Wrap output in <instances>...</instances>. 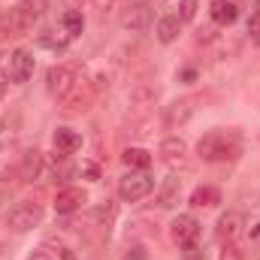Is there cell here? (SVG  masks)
<instances>
[{"label": "cell", "instance_id": "6da1fadb", "mask_svg": "<svg viewBox=\"0 0 260 260\" xmlns=\"http://www.w3.org/2000/svg\"><path fill=\"white\" fill-rule=\"evenodd\" d=\"M239 154V136L227 133V130H212L197 142V157L206 164H221V160H233Z\"/></svg>", "mask_w": 260, "mask_h": 260}, {"label": "cell", "instance_id": "7a4b0ae2", "mask_svg": "<svg viewBox=\"0 0 260 260\" xmlns=\"http://www.w3.org/2000/svg\"><path fill=\"white\" fill-rule=\"evenodd\" d=\"M46 6H49V0H18V3L9 9V34H12V37L30 34V30L43 21Z\"/></svg>", "mask_w": 260, "mask_h": 260}, {"label": "cell", "instance_id": "3957f363", "mask_svg": "<svg viewBox=\"0 0 260 260\" xmlns=\"http://www.w3.org/2000/svg\"><path fill=\"white\" fill-rule=\"evenodd\" d=\"M43 206L40 203H34V200H21V203H15L12 209H9V215H6V227L12 230V233H27V230H34V227H40L43 224Z\"/></svg>", "mask_w": 260, "mask_h": 260}, {"label": "cell", "instance_id": "277c9868", "mask_svg": "<svg viewBox=\"0 0 260 260\" xmlns=\"http://www.w3.org/2000/svg\"><path fill=\"white\" fill-rule=\"evenodd\" d=\"M79 79H82V67L79 64H58V67H52V70L46 73V88H49L52 97L64 100Z\"/></svg>", "mask_w": 260, "mask_h": 260}, {"label": "cell", "instance_id": "5b68a950", "mask_svg": "<svg viewBox=\"0 0 260 260\" xmlns=\"http://www.w3.org/2000/svg\"><path fill=\"white\" fill-rule=\"evenodd\" d=\"M154 191V179L148 176V170H130L124 179H118V197L124 203H139Z\"/></svg>", "mask_w": 260, "mask_h": 260}, {"label": "cell", "instance_id": "8992f818", "mask_svg": "<svg viewBox=\"0 0 260 260\" xmlns=\"http://www.w3.org/2000/svg\"><path fill=\"white\" fill-rule=\"evenodd\" d=\"M154 24V6L148 0H136L121 12V27L130 34H145Z\"/></svg>", "mask_w": 260, "mask_h": 260}, {"label": "cell", "instance_id": "52a82bcc", "mask_svg": "<svg viewBox=\"0 0 260 260\" xmlns=\"http://www.w3.org/2000/svg\"><path fill=\"white\" fill-rule=\"evenodd\" d=\"M94 97H97V85H94V79H88L82 73V79L73 85V91L61 100V106H64L67 112H85L94 103Z\"/></svg>", "mask_w": 260, "mask_h": 260}, {"label": "cell", "instance_id": "ba28073f", "mask_svg": "<svg viewBox=\"0 0 260 260\" xmlns=\"http://www.w3.org/2000/svg\"><path fill=\"white\" fill-rule=\"evenodd\" d=\"M170 239H173L179 248L197 245V239H200V221H197L194 215H179V218H173V224H170Z\"/></svg>", "mask_w": 260, "mask_h": 260}, {"label": "cell", "instance_id": "9c48e42d", "mask_svg": "<svg viewBox=\"0 0 260 260\" xmlns=\"http://www.w3.org/2000/svg\"><path fill=\"white\" fill-rule=\"evenodd\" d=\"M34 55L27 52V49H15L12 55H9V64H6V73H9V79L15 82V85H24V82H30V76H34Z\"/></svg>", "mask_w": 260, "mask_h": 260}, {"label": "cell", "instance_id": "30bf717a", "mask_svg": "<svg viewBox=\"0 0 260 260\" xmlns=\"http://www.w3.org/2000/svg\"><path fill=\"white\" fill-rule=\"evenodd\" d=\"M160 160L170 167V170H179L188 164V142L182 136H167L160 142Z\"/></svg>", "mask_w": 260, "mask_h": 260}, {"label": "cell", "instance_id": "8fae6325", "mask_svg": "<svg viewBox=\"0 0 260 260\" xmlns=\"http://www.w3.org/2000/svg\"><path fill=\"white\" fill-rule=\"evenodd\" d=\"M191 115H194V100L191 97H182V100H173L164 109V124L170 130H176V127H182V124H188Z\"/></svg>", "mask_w": 260, "mask_h": 260}, {"label": "cell", "instance_id": "7c38bea8", "mask_svg": "<svg viewBox=\"0 0 260 260\" xmlns=\"http://www.w3.org/2000/svg\"><path fill=\"white\" fill-rule=\"evenodd\" d=\"M242 227H245V218H242V212H224L221 218H218V227H215V236L221 239V242H236L239 239V233H242Z\"/></svg>", "mask_w": 260, "mask_h": 260}, {"label": "cell", "instance_id": "4fadbf2b", "mask_svg": "<svg viewBox=\"0 0 260 260\" xmlns=\"http://www.w3.org/2000/svg\"><path fill=\"white\" fill-rule=\"evenodd\" d=\"M88 203V194L82 191V188H61L58 194H55V212L58 215H73V212H79L82 206Z\"/></svg>", "mask_w": 260, "mask_h": 260}, {"label": "cell", "instance_id": "5bb4252c", "mask_svg": "<svg viewBox=\"0 0 260 260\" xmlns=\"http://www.w3.org/2000/svg\"><path fill=\"white\" fill-rule=\"evenodd\" d=\"M40 173H43V151H40V148H27V151L21 154L18 176H21L24 182H37Z\"/></svg>", "mask_w": 260, "mask_h": 260}, {"label": "cell", "instance_id": "9a60e30c", "mask_svg": "<svg viewBox=\"0 0 260 260\" xmlns=\"http://www.w3.org/2000/svg\"><path fill=\"white\" fill-rule=\"evenodd\" d=\"M209 15H212L215 24L230 27V24H236V18H239V6H236V0H212Z\"/></svg>", "mask_w": 260, "mask_h": 260}, {"label": "cell", "instance_id": "2e32d148", "mask_svg": "<svg viewBox=\"0 0 260 260\" xmlns=\"http://www.w3.org/2000/svg\"><path fill=\"white\" fill-rule=\"evenodd\" d=\"M179 197H182V179L179 176H167L160 182V188H157V206L160 209H173L179 203Z\"/></svg>", "mask_w": 260, "mask_h": 260}, {"label": "cell", "instance_id": "e0dca14e", "mask_svg": "<svg viewBox=\"0 0 260 260\" xmlns=\"http://www.w3.org/2000/svg\"><path fill=\"white\" fill-rule=\"evenodd\" d=\"M194 209H215L221 203V191L215 185H197L191 191V200H188Z\"/></svg>", "mask_w": 260, "mask_h": 260}, {"label": "cell", "instance_id": "ac0fdd59", "mask_svg": "<svg viewBox=\"0 0 260 260\" xmlns=\"http://www.w3.org/2000/svg\"><path fill=\"white\" fill-rule=\"evenodd\" d=\"M55 148H58V154L70 157V154H76L82 148V136L70 127H58L55 130Z\"/></svg>", "mask_w": 260, "mask_h": 260}, {"label": "cell", "instance_id": "d6986e66", "mask_svg": "<svg viewBox=\"0 0 260 260\" xmlns=\"http://www.w3.org/2000/svg\"><path fill=\"white\" fill-rule=\"evenodd\" d=\"M154 34H157V40H160L164 46H170V43H176V40H179V34H182V21L176 18V12H173V15H164V18L157 21V27H154Z\"/></svg>", "mask_w": 260, "mask_h": 260}, {"label": "cell", "instance_id": "ffe728a7", "mask_svg": "<svg viewBox=\"0 0 260 260\" xmlns=\"http://www.w3.org/2000/svg\"><path fill=\"white\" fill-rule=\"evenodd\" d=\"M61 27H64L67 40H76V37L85 30V15H82V9H64V15H61Z\"/></svg>", "mask_w": 260, "mask_h": 260}, {"label": "cell", "instance_id": "44dd1931", "mask_svg": "<svg viewBox=\"0 0 260 260\" xmlns=\"http://www.w3.org/2000/svg\"><path fill=\"white\" fill-rule=\"evenodd\" d=\"M121 160H124V167H127V170H148V167H151V154H148L145 148H136V145L124 148Z\"/></svg>", "mask_w": 260, "mask_h": 260}, {"label": "cell", "instance_id": "7402d4cb", "mask_svg": "<svg viewBox=\"0 0 260 260\" xmlns=\"http://www.w3.org/2000/svg\"><path fill=\"white\" fill-rule=\"evenodd\" d=\"M197 6H200V0H179V12H176V18L182 21V24H191L197 18Z\"/></svg>", "mask_w": 260, "mask_h": 260}, {"label": "cell", "instance_id": "603a6c76", "mask_svg": "<svg viewBox=\"0 0 260 260\" xmlns=\"http://www.w3.org/2000/svg\"><path fill=\"white\" fill-rule=\"evenodd\" d=\"M218 260H245V251L236 242H221V254Z\"/></svg>", "mask_w": 260, "mask_h": 260}, {"label": "cell", "instance_id": "cb8c5ba5", "mask_svg": "<svg viewBox=\"0 0 260 260\" xmlns=\"http://www.w3.org/2000/svg\"><path fill=\"white\" fill-rule=\"evenodd\" d=\"M245 30H248V37H251V43H257V46H260V12H257V9L251 12V18H248V27H245Z\"/></svg>", "mask_w": 260, "mask_h": 260}, {"label": "cell", "instance_id": "d4e9b609", "mask_svg": "<svg viewBox=\"0 0 260 260\" xmlns=\"http://www.w3.org/2000/svg\"><path fill=\"white\" fill-rule=\"evenodd\" d=\"M112 215H115V203H109V200H106V206H100V209L94 212V218H97V221H106V224L112 221Z\"/></svg>", "mask_w": 260, "mask_h": 260}, {"label": "cell", "instance_id": "484cf974", "mask_svg": "<svg viewBox=\"0 0 260 260\" xmlns=\"http://www.w3.org/2000/svg\"><path fill=\"white\" fill-rule=\"evenodd\" d=\"M121 260H145V248L142 245H133V248H127V254Z\"/></svg>", "mask_w": 260, "mask_h": 260}, {"label": "cell", "instance_id": "4316f807", "mask_svg": "<svg viewBox=\"0 0 260 260\" xmlns=\"http://www.w3.org/2000/svg\"><path fill=\"white\" fill-rule=\"evenodd\" d=\"M0 37H12L9 34V12H3V9H0Z\"/></svg>", "mask_w": 260, "mask_h": 260}, {"label": "cell", "instance_id": "83f0119b", "mask_svg": "<svg viewBox=\"0 0 260 260\" xmlns=\"http://www.w3.org/2000/svg\"><path fill=\"white\" fill-rule=\"evenodd\" d=\"M185 260H203L200 248H197V245H188V248H185Z\"/></svg>", "mask_w": 260, "mask_h": 260}, {"label": "cell", "instance_id": "f1b7e54d", "mask_svg": "<svg viewBox=\"0 0 260 260\" xmlns=\"http://www.w3.org/2000/svg\"><path fill=\"white\" fill-rule=\"evenodd\" d=\"M27 260H55V254H52V251H34Z\"/></svg>", "mask_w": 260, "mask_h": 260}, {"label": "cell", "instance_id": "f546056e", "mask_svg": "<svg viewBox=\"0 0 260 260\" xmlns=\"http://www.w3.org/2000/svg\"><path fill=\"white\" fill-rule=\"evenodd\" d=\"M91 3H94L100 12H106V9H112V3H115V0H91Z\"/></svg>", "mask_w": 260, "mask_h": 260}, {"label": "cell", "instance_id": "4dcf8cb0", "mask_svg": "<svg viewBox=\"0 0 260 260\" xmlns=\"http://www.w3.org/2000/svg\"><path fill=\"white\" fill-rule=\"evenodd\" d=\"M6 79H9V73H6V70L0 67V97L6 94Z\"/></svg>", "mask_w": 260, "mask_h": 260}, {"label": "cell", "instance_id": "1f68e13d", "mask_svg": "<svg viewBox=\"0 0 260 260\" xmlns=\"http://www.w3.org/2000/svg\"><path fill=\"white\" fill-rule=\"evenodd\" d=\"M251 242H254V245H260V224H254V227H251Z\"/></svg>", "mask_w": 260, "mask_h": 260}, {"label": "cell", "instance_id": "d6a6232c", "mask_svg": "<svg viewBox=\"0 0 260 260\" xmlns=\"http://www.w3.org/2000/svg\"><path fill=\"white\" fill-rule=\"evenodd\" d=\"M0 257H3V245H0Z\"/></svg>", "mask_w": 260, "mask_h": 260}, {"label": "cell", "instance_id": "836d02e7", "mask_svg": "<svg viewBox=\"0 0 260 260\" xmlns=\"http://www.w3.org/2000/svg\"><path fill=\"white\" fill-rule=\"evenodd\" d=\"M257 12H260V0H257Z\"/></svg>", "mask_w": 260, "mask_h": 260}, {"label": "cell", "instance_id": "e575fe53", "mask_svg": "<svg viewBox=\"0 0 260 260\" xmlns=\"http://www.w3.org/2000/svg\"><path fill=\"white\" fill-rule=\"evenodd\" d=\"M257 260H260V257H257Z\"/></svg>", "mask_w": 260, "mask_h": 260}]
</instances>
